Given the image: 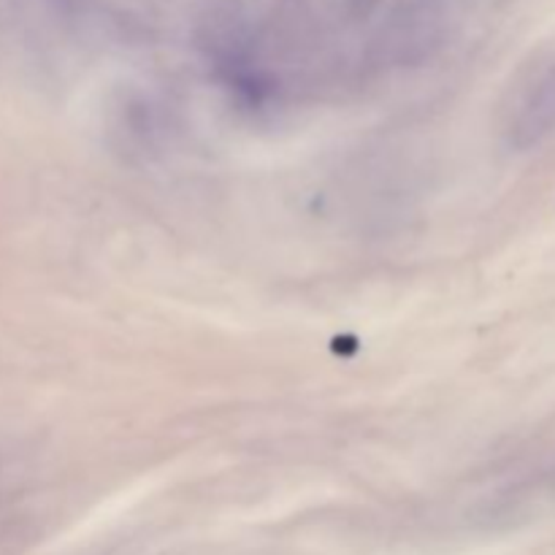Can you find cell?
<instances>
[{"instance_id":"6da1fadb","label":"cell","mask_w":555,"mask_h":555,"mask_svg":"<svg viewBox=\"0 0 555 555\" xmlns=\"http://www.w3.org/2000/svg\"><path fill=\"white\" fill-rule=\"evenodd\" d=\"M555 130V52L526 68L504 108V133L509 144L526 150Z\"/></svg>"}]
</instances>
